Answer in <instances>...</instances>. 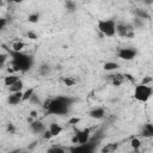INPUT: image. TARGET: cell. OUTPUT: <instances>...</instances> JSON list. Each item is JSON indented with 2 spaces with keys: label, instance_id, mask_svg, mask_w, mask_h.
Returning a JSON list of instances; mask_svg holds the SVG:
<instances>
[{
  "label": "cell",
  "instance_id": "1",
  "mask_svg": "<svg viewBox=\"0 0 153 153\" xmlns=\"http://www.w3.org/2000/svg\"><path fill=\"white\" fill-rule=\"evenodd\" d=\"M74 98L67 97V96H59L56 98H49L45 99L43 105V109L51 115H66L69 111L71 105L74 103Z\"/></svg>",
  "mask_w": 153,
  "mask_h": 153
},
{
  "label": "cell",
  "instance_id": "2",
  "mask_svg": "<svg viewBox=\"0 0 153 153\" xmlns=\"http://www.w3.org/2000/svg\"><path fill=\"white\" fill-rule=\"evenodd\" d=\"M8 54L11 55V66L14 72H27L33 66V56L25 54V53H16L12 50H8Z\"/></svg>",
  "mask_w": 153,
  "mask_h": 153
},
{
  "label": "cell",
  "instance_id": "3",
  "mask_svg": "<svg viewBox=\"0 0 153 153\" xmlns=\"http://www.w3.org/2000/svg\"><path fill=\"white\" fill-rule=\"evenodd\" d=\"M98 30L106 37H112L116 33V23L114 19H102L98 20Z\"/></svg>",
  "mask_w": 153,
  "mask_h": 153
},
{
  "label": "cell",
  "instance_id": "4",
  "mask_svg": "<svg viewBox=\"0 0 153 153\" xmlns=\"http://www.w3.org/2000/svg\"><path fill=\"white\" fill-rule=\"evenodd\" d=\"M152 96V87L149 85H142L139 84L134 88V98L137 102H147Z\"/></svg>",
  "mask_w": 153,
  "mask_h": 153
},
{
  "label": "cell",
  "instance_id": "5",
  "mask_svg": "<svg viewBox=\"0 0 153 153\" xmlns=\"http://www.w3.org/2000/svg\"><path fill=\"white\" fill-rule=\"evenodd\" d=\"M97 147L96 140H90L86 143L82 145H75L68 149L69 153H94V149Z\"/></svg>",
  "mask_w": 153,
  "mask_h": 153
},
{
  "label": "cell",
  "instance_id": "6",
  "mask_svg": "<svg viewBox=\"0 0 153 153\" xmlns=\"http://www.w3.org/2000/svg\"><path fill=\"white\" fill-rule=\"evenodd\" d=\"M116 33L118 36L126 37V38H133L135 36L134 27L129 24H123V23L116 24Z\"/></svg>",
  "mask_w": 153,
  "mask_h": 153
},
{
  "label": "cell",
  "instance_id": "7",
  "mask_svg": "<svg viewBox=\"0 0 153 153\" xmlns=\"http://www.w3.org/2000/svg\"><path fill=\"white\" fill-rule=\"evenodd\" d=\"M136 55H137V51L134 48H120L117 51V56L124 61H130Z\"/></svg>",
  "mask_w": 153,
  "mask_h": 153
},
{
  "label": "cell",
  "instance_id": "8",
  "mask_svg": "<svg viewBox=\"0 0 153 153\" xmlns=\"http://www.w3.org/2000/svg\"><path fill=\"white\" fill-rule=\"evenodd\" d=\"M74 135L76 136L79 145H82V143H86L90 141V129L88 128H84L82 130H76Z\"/></svg>",
  "mask_w": 153,
  "mask_h": 153
},
{
  "label": "cell",
  "instance_id": "9",
  "mask_svg": "<svg viewBox=\"0 0 153 153\" xmlns=\"http://www.w3.org/2000/svg\"><path fill=\"white\" fill-rule=\"evenodd\" d=\"M30 129L35 134H43L47 130V127H45V124L42 121L36 120V121H33V122L30 123Z\"/></svg>",
  "mask_w": 153,
  "mask_h": 153
},
{
  "label": "cell",
  "instance_id": "10",
  "mask_svg": "<svg viewBox=\"0 0 153 153\" xmlns=\"http://www.w3.org/2000/svg\"><path fill=\"white\" fill-rule=\"evenodd\" d=\"M22 97H23V91L10 93V96L7 97V102L10 105H18L22 102Z\"/></svg>",
  "mask_w": 153,
  "mask_h": 153
},
{
  "label": "cell",
  "instance_id": "11",
  "mask_svg": "<svg viewBox=\"0 0 153 153\" xmlns=\"http://www.w3.org/2000/svg\"><path fill=\"white\" fill-rule=\"evenodd\" d=\"M88 115H90L91 118L100 120V118L104 117V115H105V110H104L103 108H94V109H92V110L88 112Z\"/></svg>",
  "mask_w": 153,
  "mask_h": 153
},
{
  "label": "cell",
  "instance_id": "12",
  "mask_svg": "<svg viewBox=\"0 0 153 153\" xmlns=\"http://www.w3.org/2000/svg\"><path fill=\"white\" fill-rule=\"evenodd\" d=\"M48 130L51 133V135H53V136H57L59 134H61V131H62V127H61L60 124H57V123L53 122V123H50V124H49Z\"/></svg>",
  "mask_w": 153,
  "mask_h": 153
},
{
  "label": "cell",
  "instance_id": "13",
  "mask_svg": "<svg viewBox=\"0 0 153 153\" xmlns=\"http://www.w3.org/2000/svg\"><path fill=\"white\" fill-rule=\"evenodd\" d=\"M141 135L143 137H152L153 136V126L151 123H146L141 130Z\"/></svg>",
  "mask_w": 153,
  "mask_h": 153
},
{
  "label": "cell",
  "instance_id": "14",
  "mask_svg": "<svg viewBox=\"0 0 153 153\" xmlns=\"http://www.w3.org/2000/svg\"><path fill=\"white\" fill-rule=\"evenodd\" d=\"M110 76V79H111V81H112V85L114 86H120V85H122L123 82H124V79H123V75L122 74H114V75H109Z\"/></svg>",
  "mask_w": 153,
  "mask_h": 153
},
{
  "label": "cell",
  "instance_id": "15",
  "mask_svg": "<svg viewBox=\"0 0 153 153\" xmlns=\"http://www.w3.org/2000/svg\"><path fill=\"white\" fill-rule=\"evenodd\" d=\"M117 148H118V143H116V142L106 143V145L102 148V153H114Z\"/></svg>",
  "mask_w": 153,
  "mask_h": 153
},
{
  "label": "cell",
  "instance_id": "16",
  "mask_svg": "<svg viewBox=\"0 0 153 153\" xmlns=\"http://www.w3.org/2000/svg\"><path fill=\"white\" fill-rule=\"evenodd\" d=\"M18 80H19V78H18L17 75H7V76L4 78V85L7 86V87H10V86H12L14 82H17Z\"/></svg>",
  "mask_w": 153,
  "mask_h": 153
},
{
  "label": "cell",
  "instance_id": "17",
  "mask_svg": "<svg viewBox=\"0 0 153 153\" xmlns=\"http://www.w3.org/2000/svg\"><path fill=\"white\" fill-rule=\"evenodd\" d=\"M23 87H24L23 81H22V80H18V81L14 82L12 86H10L8 90H10L11 93H14V92H20V91H23Z\"/></svg>",
  "mask_w": 153,
  "mask_h": 153
},
{
  "label": "cell",
  "instance_id": "18",
  "mask_svg": "<svg viewBox=\"0 0 153 153\" xmlns=\"http://www.w3.org/2000/svg\"><path fill=\"white\" fill-rule=\"evenodd\" d=\"M135 14H136V18H139V19H141V20H143V19H149V18H151V16L147 13V11L141 10V8H136V10H135Z\"/></svg>",
  "mask_w": 153,
  "mask_h": 153
},
{
  "label": "cell",
  "instance_id": "19",
  "mask_svg": "<svg viewBox=\"0 0 153 153\" xmlns=\"http://www.w3.org/2000/svg\"><path fill=\"white\" fill-rule=\"evenodd\" d=\"M33 93H35V88H33V87H30V88H27L25 92H23L22 102H26V100H29Z\"/></svg>",
  "mask_w": 153,
  "mask_h": 153
},
{
  "label": "cell",
  "instance_id": "20",
  "mask_svg": "<svg viewBox=\"0 0 153 153\" xmlns=\"http://www.w3.org/2000/svg\"><path fill=\"white\" fill-rule=\"evenodd\" d=\"M118 63L116 62H105L104 63V69L108 71V72H111V71H116L118 68Z\"/></svg>",
  "mask_w": 153,
  "mask_h": 153
},
{
  "label": "cell",
  "instance_id": "21",
  "mask_svg": "<svg viewBox=\"0 0 153 153\" xmlns=\"http://www.w3.org/2000/svg\"><path fill=\"white\" fill-rule=\"evenodd\" d=\"M25 47V43H23V42H14L13 44H12V51H16V53H20L22 51V49Z\"/></svg>",
  "mask_w": 153,
  "mask_h": 153
},
{
  "label": "cell",
  "instance_id": "22",
  "mask_svg": "<svg viewBox=\"0 0 153 153\" xmlns=\"http://www.w3.org/2000/svg\"><path fill=\"white\" fill-rule=\"evenodd\" d=\"M47 153H67L62 147H59V146H51L50 148L47 149ZM69 153V152H68Z\"/></svg>",
  "mask_w": 153,
  "mask_h": 153
},
{
  "label": "cell",
  "instance_id": "23",
  "mask_svg": "<svg viewBox=\"0 0 153 153\" xmlns=\"http://www.w3.org/2000/svg\"><path fill=\"white\" fill-rule=\"evenodd\" d=\"M65 7L69 11V12H74L75 10H76V4L74 2V1H71V0H67L66 2H65Z\"/></svg>",
  "mask_w": 153,
  "mask_h": 153
},
{
  "label": "cell",
  "instance_id": "24",
  "mask_svg": "<svg viewBox=\"0 0 153 153\" xmlns=\"http://www.w3.org/2000/svg\"><path fill=\"white\" fill-rule=\"evenodd\" d=\"M49 72H50V66H49V65H47V63L41 65V67H39V74L47 75Z\"/></svg>",
  "mask_w": 153,
  "mask_h": 153
},
{
  "label": "cell",
  "instance_id": "25",
  "mask_svg": "<svg viewBox=\"0 0 153 153\" xmlns=\"http://www.w3.org/2000/svg\"><path fill=\"white\" fill-rule=\"evenodd\" d=\"M27 20L30 22V23H37L38 20H39V14L38 13H31V14H29V17H27Z\"/></svg>",
  "mask_w": 153,
  "mask_h": 153
},
{
  "label": "cell",
  "instance_id": "26",
  "mask_svg": "<svg viewBox=\"0 0 153 153\" xmlns=\"http://www.w3.org/2000/svg\"><path fill=\"white\" fill-rule=\"evenodd\" d=\"M62 81L65 82V85H66V86H73V85L75 84V79H73V78H71V76L63 78V79H62Z\"/></svg>",
  "mask_w": 153,
  "mask_h": 153
},
{
  "label": "cell",
  "instance_id": "27",
  "mask_svg": "<svg viewBox=\"0 0 153 153\" xmlns=\"http://www.w3.org/2000/svg\"><path fill=\"white\" fill-rule=\"evenodd\" d=\"M130 145H131V147H133L134 149H137V148H140V146H141V141H140L139 139L134 137V139H131Z\"/></svg>",
  "mask_w": 153,
  "mask_h": 153
},
{
  "label": "cell",
  "instance_id": "28",
  "mask_svg": "<svg viewBox=\"0 0 153 153\" xmlns=\"http://www.w3.org/2000/svg\"><path fill=\"white\" fill-rule=\"evenodd\" d=\"M8 55L7 54H0V68H2V66L5 65L6 60H7Z\"/></svg>",
  "mask_w": 153,
  "mask_h": 153
},
{
  "label": "cell",
  "instance_id": "29",
  "mask_svg": "<svg viewBox=\"0 0 153 153\" xmlns=\"http://www.w3.org/2000/svg\"><path fill=\"white\" fill-rule=\"evenodd\" d=\"M6 130H7L10 134H14V131H16V127H14V124H13V123H8L7 127H6Z\"/></svg>",
  "mask_w": 153,
  "mask_h": 153
},
{
  "label": "cell",
  "instance_id": "30",
  "mask_svg": "<svg viewBox=\"0 0 153 153\" xmlns=\"http://www.w3.org/2000/svg\"><path fill=\"white\" fill-rule=\"evenodd\" d=\"M6 25H7V19L4 17H0V31H2Z\"/></svg>",
  "mask_w": 153,
  "mask_h": 153
},
{
  "label": "cell",
  "instance_id": "31",
  "mask_svg": "<svg viewBox=\"0 0 153 153\" xmlns=\"http://www.w3.org/2000/svg\"><path fill=\"white\" fill-rule=\"evenodd\" d=\"M134 26L135 27H142L143 26V20H141L139 18H135L134 19Z\"/></svg>",
  "mask_w": 153,
  "mask_h": 153
},
{
  "label": "cell",
  "instance_id": "32",
  "mask_svg": "<svg viewBox=\"0 0 153 153\" xmlns=\"http://www.w3.org/2000/svg\"><path fill=\"white\" fill-rule=\"evenodd\" d=\"M26 36H27V38H30V39H32V41H36V39H37V35H36L35 32H32V31H29V32L26 33Z\"/></svg>",
  "mask_w": 153,
  "mask_h": 153
},
{
  "label": "cell",
  "instance_id": "33",
  "mask_svg": "<svg viewBox=\"0 0 153 153\" xmlns=\"http://www.w3.org/2000/svg\"><path fill=\"white\" fill-rule=\"evenodd\" d=\"M51 137H53L51 133H50V131H49V130L47 129V130H45V131L43 133V139H44V140H50Z\"/></svg>",
  "mask_w": 153,
  "mask_h": 153
},
{
  "label": "cell",
  "instance_id": "34",
  "mask_svg": "<svg viewBox=\"0 0 153 153\" xmlns=\"http://www.w3.org/2000/svg\"><path fill=\"white\" fill-rule=\"evenodd\" d=\"M123 75V79H124V81L126 80H128V81H130V82H134V78H133V75H130V74H122Z\"/></svg>",
  "mask_w": 153,
  "mask_h": 153
},
{
  "label": "cell",
  "instance_id": "35",
  "mask_svg": "<svg viewBox=\"0 0 153 153\" xmlns=\"http://www.w3.org/2000/svg\"><path fill=\"white\" fill-rule=\"evenodd\" d=\"M79 122H80V118H78V117H73V118H71V120L68 121V123H69V124H72V126H73V124L79 123Z\"/></svg>",
  "mask_w": 153,
  "mask_h": 153
},
{
  "label": "cell",
  "instance_id": "36",
  "mask_svg": "<svg viewBox=\"0 0 153 153\" xmlns=\"http://www.w3.org/2000/svg\"><path fill=\"white\" fill-rule=\"evenodd\" d=\"M151 81H152V78H151V76H146V78L142 79V82H141V84H142V85H148Z\"/></svg>",
  "mask_w": 153,
  "mask_h": 153
},
{
  "label": "cell",
  "instance_id": "37",
  "mask_svg": "<svg viewBox=\"0 0 153 153\" xmlns=\"http://www.w3.org/2000/svg\"><path fill=\"white\" fill-rule=\"evenodd\" d=\"M30 116H31V117H33V118H36V117H37V111L32 110V111L30 112Z\"/></svg>",
  "mask_w": 153,
  "mask_h": 153
},
{
  "label": "cell",
  "instance_id": "38",
  "mask_svg": "<svg viewBox=\"0 0 153 153\" xmlns=\"http://www.w3.org/2000/svg\"><path fill=\"white\" fill-rule=\"evenodd\" d=\"M4 5H5V2L4 1H0V6H4Z\"/></svg>",
  "mask_w": 153,
  "mask_h": 153
}]
</instances>
